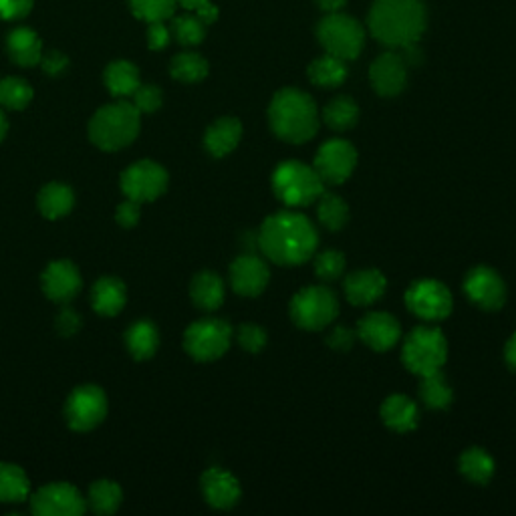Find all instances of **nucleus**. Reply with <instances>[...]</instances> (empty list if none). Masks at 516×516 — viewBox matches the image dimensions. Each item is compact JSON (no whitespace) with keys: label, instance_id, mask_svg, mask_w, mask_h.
<instances>
[{"label":"nucleus","instance_id":"nucleus-13","mask_svg":"<svg viewBox=\"0 0 516 516\" xmlns=\"http://www.w3.org/2000/svg\"><path fill=\"white\" fill-rule=\"evenodd\" d=\"M87 508V500L69 482H53L41 486L31 496V510L39 516H79Z\"/></svg>","mask_w":516,"mask_h":516},{"label":"nucleus","instance_id":"nucleus-5","mask_svg":"<svg viewBox=\"0 0 516 516\" xmlns=\"http://www.w3.org/2000/svg\"><path fill=\"white\" fill-rule=\"evenodd\" d=\"M273 190L283 204L299 208L319 200V196L325 192V184L313 166L289 160L275 170Z\"/></svg>","mask_w":516,"mask_h":516},{"label":"nucleus","instance_id":"nucleus-7","mask_svg":"<svg viewBox=\"0 0 516 516\" xmlns=\"http://www.w3.org/2000/svg\"><path fill=\"white\" fill-rule=\"evenodd\" d=\"M317 39L321 47L343 61L359 57L365 45V31L361 23L345 13H329L317 25Z\"/></svg>","mask_w":516,"mask_h":516},{"label":"nucleus","instance_id":"nucleus-6","mask_svg":"<svg viewBox=\"0 0 516 516\" xmlns=\"http://www.w3.org/2000/svg\"><path fill=\"white\" fill-rule=\"evenodd\" d=\"M404 365L416 375H428L440 371L448 359V341L438 327H416L402 349Z\"/></svg>","mask_w":516,"mask_h":516},{"label":"nucleus","instance_id":"nucleus-35","mask_svg":"<svg viewBox=\"0 0 516 516\" xmlns=\"http://www.w3.org/2000/svg\"><path fill=\"white\" fill-rule=\"evenodd\" d=\"M123 492L117 482L113 480H97L89 488L87 504L97 514H113L121 506Z\"/></svg>","mask_w":516,"mask_h":516},{"label":"nucleus","instance_id":"nucleus-4","mask_svg":"<svg viewBox=\"0 0 516 516\" xmlns=\"http://www.w3.org/2000/svg\"><path fill=\"white\" fill-rule=\"evenodd\" d=\"M140 115L134 103L123 99L103 105L89 121V140L103 152L123 150L140 134Z\"/></svg>","mask_w":516,"mask_h":516},{"label":"nucleus","instance_id":"nucleus-23","mask_svg":"<svg viewBox=\"0 0 516 516\" xmlns=\"http://www.w3.org/2000/svg\"><path fill=\"white\" fill-rule=\"evenodd\" d=\"M381 420L390 430L406 434L416 430L420 422V412H418V406L408 396L396 394L383 402Z\"/></svg>","mask_w":516,"mask_h":516},{"label":"nucleus","instance_id":"nucleus-2","mask_svg":"<svg viewBox=\"0 0 516 516\" xmlns=\"http://www.w3.org/2000/svg\"><path fill=\"white\" fill-rule=\"evenodd\" d=\"M367 25L381 45L404 49L422 39L426 31V7L422 0H375Z\"/></svg>","mask_w":516,"mask_h":516},{"label":"nucleus","instance_id":"nucleus-30","mask_svg":"<svg viewBox=\"0 0 516 516\" xmlns=\"http://www.w3.org/2000/svg\"><path fill=\"white\" fill-rule=\"evenodd\" d=\"M31 496V482L17 464L0 462V500L23 502Z\"/></svg>","mask_w":516,"mask_h":516},{"label":"nucleus","instance_id":"nucleus-25","mask_svg":"<svg viewBox=\"0 0 516 516\" xmlns=\"http://www.w3.org/2000/svg\"><path fill=\"white\" fill-rule=\"evenodd\" d=\"M91 301H93V309L99 315L113 317L125 307V301H127L125 285L115 277H103L93 285Z\"/></svg>","mask_w":516,"mask_h":516},{"label":"nucleus","instance_id":"nucleus-1","mask_svg":"<svg viewBox=\"0 0 516 516\" xmlns=\"http://www.w3.org/2000/svg\"><path fill=\"white\" fill-rule=\"evenodd\" d=\"M258 234V248L277 265L295 267L315 254L319 234L311 220L293 210L269 216Z\"/></svg>","mask_w":516,"mask_h":516},{"label":"nucleus","instance_id":"nucleus-3","mask_svg":"<svg viewBox=\"0 0 516 516\" xmlns=\"http://www.w3.org/2000/svg\"><path fill=\"white\" fill-rule=\"evenodd\" d=\"M273 132L289 144L309 142L319 129V111L313 97L301 89H281L269 105Z\"/></svg>","mask_w":516,"mask_h":516},{"label":"nucleus","instance_id":"nucleus-41","mask_svg":"<svg viewBox=\"0 0 516 516\" xmlns=\"http://www.w3.org/2000/svg\"><path fill=\"white\" fill-rule=\"evenodd\" d=\"M345 271V256L339 250H325L315 258V273L323 281H335Z\"/></svg>","mask_w":516,"mask_h":516},{"label":"nucleus","instance_id":"nucleus-12","mask_svg":"<svg viewBox=\"0 0 516 516\" xmlns=\"http://www.w3.org/2000/svg\"><path fill=\"white\" fill-rule=\"evenodd\" d=\"M406 305L416 317L424 321H442L452 313L454 299L444 283L424 279L416 281L406 291Z\"/></svg>","mask_w":516,"mask_h":516},{"label":"nucleus","instance_id":"nucleus-43","mask_svg":"<svg viewBox=\"0 0 516 516\" xmlns=\"http://www.w3.org/2000/svg\"><path fill=\"white\" fill-rule=\"evenodd\" d=\"M132 97L140 113H154L164 103V93L156 85H140Z\"/></svg>","mask_w":516,"mask_h":516},{"label":"nucleus","instance_id":"nucleus-50","mask_svg":"<svg viewBox=\"0 0 516 516\" xmlns=\"http://www.w3.org/2000/svg\"><path fill=\"white\" fill-rule=\"evenodd\" d=\"M196 15H198V19L208 27V25H212L216 19H218V9L212 5V3H206V5H202L200 9H196L194 11Z\"/></svg>","mask_w":516,"mask_h":516},{"label":"nucleus","instance_id":"nucleus-14","mask_svg":"<svg viewBox=\"0 0 516 516\" xmlns=\"http://www.w3.org/2000/svg\"><path fill=\"white\" fill-rule=\"evenodd\" d=\"M357 166V152L355 148L345 142V140H331L325 142L317 156H315V172L319 174V178L323 180V184H343L345 180L351 178L353 170Z\"/></svg>","mask_w":516,"mask_h":516},{"label":"nucleus","instance_id":"nucleus-45","mask_svg":"<svg viewBox=\"0 0 516 516\" xmlns=\"http://www.w3.org/2000/svg\"><path fill=\"white\" fill-rule=\"evenodd\" d=\"M142 218V208L140 202L127 198L123 204H119L117 212H115V220L119 226L123 228H134Z\"/></svg>","mask_w":516,"mask_h":516},{"label":"nucleus","instance_id":"nucleus-27","mask_svg":"<svg viewBox=\"0 0 516 516\" xmlns=\"http://www.w3.org/2000/svg\"><path fill=\"white\" fill-rule=\"evenodd\" d=\"M190 295L200 309L214 311L224 303V281L212 271L198 273L192 281Z\"/></svg>","mask_w":516,"mask_h":516},{"label":"nucleus","instance_id":"nucleus-24","mask_svg":"<svg viewBox=\"0 0 516 516\" xmlns=\"http://www.w3.org/2000/svg\"><path fill=\"white\" fill-rule=\"evenodd\" d=\"M7 49H9L13 63H17L21 67L39 65L41 57H43V43H41L39 35L27 27H19V29L11 31V35L7 39Z\"/></svg>","mask_w":516,"mask_h":516},{"label":"nucleus","instance_id":"nucleus-20","mask_svg":"<svg viewBox=\"0 0 516 516\" xmlns=\"http://www.w3.org/2000/svg\"><path fill=\"white\" fill-rule=\"evenodd\" d=\"M200 482H202L204 498L210 506L218 510H228L238 504L242 490L238 480L230 472L222 468H210L202 474Z\"/></svg>","mask_w":516,"mask_h":516},{"label":"nucleus","instance_id":"nucleus-16","mask_svg":"<svg viewBox=\"0 0 516 516\" xmlns=\"http://www.w3.org/2000/svg\"><path fill=\"white\" fill-rule=\"evenodd\" d=\"M369 81L377 95L396 97L406 89L408 63L396 51L379 55L369 67Z\"/></svg>","mask_w":516,"mask_h":516},{"label":"nucleus","instance_id":"nucleus-47","mask_svg":"<svg viewBox=\"0 0 516 516\" xmlns=\"http://www.w3.org/2000/svg\"><path fill=\"white\" fill-rule=\"evenodd\" d=\"M41 67H43V71L47 75L57 77V75H61L69 67V59H67V55H63L59 51H49V53H43Z\"/></svg>","mask_w":516,"mask_h":516},{"label":"nucleus","instance_id":"nucleus-8","mask_svg":"<svg viewBox=\"0 0 516 516\" xmlns=\"http://www.w3.org/2000/svg\"><path fill=\"white\" fill-rule=\"evenodd\" d=\"M339 315L337 297L325 287L301 289L291 301V319L305 331H321Z\"/></svg>","mask_w":516,"mask_h":516},{"label":"nucleus","instance_id":"nucleus-17","mask_svg":"<svg viewBox=\"0 0 516 516\" xmlns=\"http://www.w3.org/2000/svg\"><path fill=\"white\" fill-rule=\"evenodd\" d=\"M271 273L263 258L248 252L238 256L230 265V285L242 297L261 295L269 285Z\"/></svg>","mask_w":516,"mask_h":516},{"label":"nucleus","instance_id":"nucleus-32","mask_svg":"<svg viewBox=\"0 0 516 516\" xmlns=\"http://www.w3.org/2000/svg\"><path fill=\"white\" fill-rule=\"evenodd\" d=\"M345 63L347 61L325 53L323 57L315 59L307 69L311 83H315L319 87H339L347 79V65Z\"/></svg>","mask_w":516,"mask_h":516},{"label":"nucleus","instance_id":"nucleus-9","mask_svg":"<svg viewBox=\"0 0 516 516\" xmlns=\"http://www.w3.org/2000/svg\"><path fill=\"white\" fill-rule=\"evenodd\" d=\"M232 341V327L222 319H202L184 333V347L196 361H214L222 357Z\"/></svg>","mask_w":516,"mask_h":516},{"label":"nucleus","instance_id":"nucleus-53","mask_svg":"<svg viewBox=\"0 0 516 516\" xmlns=\"http://www.w3.org/2000/svg\"><path fill=\"white\" fill-rule=\"evenodd\" d=\"M206 3H210V0H178V5H182L186 11H196Z\"/></svg>","mask_w":516,"mask_h":516},{"label":"nucleus","instance_id":"nucleus-44","mask_svg":"<svg viewBox=\"0 0 516 516\" xmlns=\"http://www.w3.org/2000/svg\"><path fill=\"white\" fill-rule=\"evenodd\" d=\"M35 0H0V19L19 21L33 11Z\"/></svg>","mask_w":516,"mask_h":516},{"label":"nucleus","instance_id":"nucleus-28","mask_svg":"<svg viewBox=\"0 0 516 516\" xmlns=\"http://www.w3.org/2000/svg\"><path fill=\"white\" fill-rule=\"evenodd\" d=\"M125 343L129 353L144 361L156 355L160 347V333L152 321H138L125 333Z\"/></svg>","mask_w":516,"mask_h":516},{"label":"nucleus","instance_id":"nucleus-10","mask_svg":"<svg viewBox=\"0 0 516 516\" xmlns=\"http://www.w3.org/2000/svg\"><path fill=\"white\" fill-rule=\"evenodd\" d=\"M168 180V172L160 164L152 160H142L134 166H129L121 174V190L127 198H132L140 204L154 202L166 192Z\"/></svg>","mask_w":516,"mask_h":516},{"label":"nucleus","instance_id":"nucleus-26","mask_svg":"<svg viewBox=\"0 0 516 516\" xmlns=\"http://www.w3.org/2000/svg\"><path fill=\"white\" fill-rule=\"evenodd\" d=\"M105 85L113 97H129L142 85L140 71L129 61H113L105 69Z\"/></svg>","mask_w":516,"mask_h":516},{"label":"nucleus","instance_id":"nucleus-38","mask_svg":"<svg viewBox=\"0 0 516 516\" xmlns=\"http://www.w3.org/2000/svg\"><path fill=\"white\" fill-rule=\"evenodd\" d=\"M33 95H35L33 87L21 77L0 79V105L7 109H13V111L25 109L33 101Z\"/></svg>","mask_w":516,"mask_h":516},{"label":"nucleus","instance_id":"nucleus-39","mask_svg":"<svg viewBox=\"0 0 516 516\" xmlns=\"http://www.w3.org/2000/svg\"><path fill=\"white\" fill-rule=\"evenodd\" d=\"M178 0H129V9L146 23H158L174 17Z\"/></svg>","mask_w":516,"mask_h":516},{"label":"nucleus","instance_id":"nucleus-34","mask_svg":"<svg viewBox=\"0 0 516 516\" xmlns=\"http://www.w3.org/2000/svg\"><path fill=\"white\" fill-rule=\"evenodd\" d=\"M460 472L474 484H486L494 474V460L482 448H470L460 456Z\"/></svg>","mask_w":516,"mask_h":516},{"label":"nucleus","instance_id":"nucleus-49","mask_svg":"<svg viewBox=\"0 0 516 516\" xmlns=\"http://www.w3.org/2000/svg\"><path fill=\"white\" fill-rule=\"evenodd\" d=\"M355 343V333L347 327H335L327 337V345L335 351H349Z\"/></svg>","mask_w":516,"mask_h":516},{"label":"nucleus","instance_id":"nucleus-36","mask_svg":"<svg viewBox=\"0 0 516 516\" xmlns=\"http://www.w3.org/2000/svg\"><path fill=\"white\" fill-rule=\"evenodd\" d=\"M317 216L319 222L329 228V230H341L347 220H349V206L347 202L331 192H323L319 196V206H317Z\"/></svg>","mask_w":516,"mask_h":516},{"label":"nucleus","instance_id":"nucleus-33","mask_svg":"<svg viewBox=\"0 0 516 516\" xmlns=\"http://www.w3.org/2000/svg\"><path fill=\"white\" fill-rule=\"evenodd\" d=\"M359 119V105L347 97L339 95L333 101H329L323 109V121L335 129V132H347Z\"/></svg>","mask_w":516,"mask_h":516},{"label":"nucleus","instance_id":"nucleus-22","mask_svg":"<svg viewBox=\"0 0 516 516\" xmlns=\"http://www.w3.org/2000/svg\"><path fill=\"white\" fill-rule=\"evenodd\" d=\"M242 138V123L236 117L216 119L204 136V146L214 158L228 156Z\"/></svg>","mask_w":516,"mask_h":516},{"label":"nucleus","instance_id":"nucleus-54","mask_svg":"<svg viewBox=\"0 0 516 516\" xmlns=\"http://www.w3.org/2000/svg\"><path fill=\"white\" fill-rule=\"evenodd\" d=\"M7 134H9V119H7L5 111L0 109V142L7 138Z\"/></svg>","mask_w":516,"mask_h":516},{"label":"nucleus","instance_id":"nucleus-46","mask_svg":"<svg viewBox=\"0 0 516 516\" xmlns=\"http://www.w3.org/2000/svg\"><path fill=\"white\" fill-rule=\"evenodd\" d=\"M170 39H172V31L164 25V21L150 23V27H148V45H150L152 51L166 49Z\"/></svg>","mask_w":516,"mask_h":516},{"label":"nucleus","instance_id":"nucleus-31","mask_svg":"<svg viewBox=\"0 0 516 516\" xmlns=\"http://www.w3.org/2000/svg\"><path fill=\"white\" fill-rule=\"evenodd\" d=\"M420 398L430 410H446L450 408L454 400V392L448 383V379L442 375V371H434L428 375H422L420 383Z\"/></svg>","mask_w":516,"mask_h":516},{"label":"nucleus","instance_id":"nucleus-42","mask_svg":"<svg viewBox=\"0 0 516 516\" xmlns=\"http://www.w3.org/2000/svg\"><path fill=\"white\" fill-rule=\"evenodd\" d=\"M238 343L248 353L263 351L267 345V331L254 323H244L238 327Z\"/></svg>","mask_w":516,"mask_h":516},{"label":"nucleus","instance_id":"nucleus-51","mask_svg":"<svg viewBox=\"0 0 516 516\" xmlns=\"http://www.w3.org/2000/svg\"><path fill=\"white\" fill-rule=\"evenodd\" d=\"M317 5L323 13L329 15V13H339L347 5V0H317Z\"/></svg>","mask_w":516,"mask_h":516},{"label":"nucleus","instance_id":"nucleus-48","mask_svg":"<svg viewBox=\"0 0 516 516\" xmlns=\"http://www.w3.org/2000/svg\"><path fill=\"white\" fill-rule=\"evenodd\" d=\"M55 323H57V331L63 337H71V335H75L81 329V317L73 309H69V307L61 309V313H59Z\"/></svg>","mask_w":516,"mask_h":516},{"label":"nucleus","instance_id":"nucleus-21","mask_svg":"<svg viewBox=\"0 0 516 516\" xmlns=\"http://www.w3.org/2000/svg\"><path fill=\"white\" fill-rule=\"evenodd\" d=\"M385 289H387V281H385L383 273H379L375 269L351 273L343 283L345 297L355 307H367V305L375 303L377 299L383 297Z\"/></svg>","mask_w":516,"mask_h":516},{"label":"nucleus","instance_id":"nucleus-18","mask_svg":"<svg viewBox=\"0 0 516 516\" xmlns=\"http://www.w3.org/2000/svg\"><path fill=\"white\" fill-rule=\"evenodd\" d=\"M357 337L373 351H390L400 341L402 329L390 313H369L357 323Z\"/></svg>","mask_w":516,"mask_h":516},{"label":"nucleus","instance_id":"nucleus-15","mask_svg":"<svg viewBox=\"0 0 516 516\" xmlns=\"http://www.w3.org/2000/svg\"><path fill=\"white\" fill-rule=\"evenodd\" d=\"M464 293L484 311H498L506 301V285L502 277L488 267H476L466 275Z\"/></svg>","mask_w":516,"mask_h":516},{"label":"nucleus","instance_id":"nucleus-37","mask_svg":"<svg viewBox=\"0 0 516 516\" xmlns=\"http://www.w3.org/2000/svg\"><path fill=\"white\" fill-rule=\"evenodd\" d=\"M170 73L182 83H200L208 75V61L198 53H180L172 59Z\"/></svg>","mask_w":516,"mask_h":516},{"label":"nucleus","instance_id":"nucleus-40","mask_svg":"<svg viewBox=\"0 0 516 516\" xmlns=\"http://www.w3.org/2000/svg\"><path fill=\"white\" fill-rule=\"evenodd\" d=\"M170 31L176 37V41L184 47H196L206 37V25L198 19L196 13L194 15H182L178 19H174Z\"/></svg>","mask_w":516,"mask_h":516},{"label":"nucleus","instance_id":"nucleus-19","mask_svg":"<svg viewBox=\"0 0 516 516\" xmlns=\"http://www.w3.org/2000/svg\"><path fill=\"white\" fill-rule=\"evenodd\" d=\"M81 289V275L69 261L51 263L43 273V291L55 303L71 301Z\"/></svg>","mask_w":516,"mask_h":516},{"label":"nucleus","instance_id":"nucleus-29","mask_svg":"<svg viewBox=\"0 0 516 516\" xmlns=\"http://www.w3.org/2000/svg\"><path fill=\"white\" fill-rule=\"evenodd\" d=\"M73 204H75V194L65 184L53 182L39 192V210L49 220L67 216L73 210Z\"/></svg>","mask_w":516,"mask_h":516},{"label":"nucleus","instance_id":"nucleus-11","mask_svg":"<svg viewBox=\"0 0 516 516\" xmlns=\"http://www.w3.org/2000/svg\"><path fill=\"white\" fill-rule=\"evenodd\" d=\"M107 416V398L97 385H81L65 404V418L69 428L89 432L97 428Z\"/></svg>","mask_w":516,"mask_h":516},{"label":"nucleus","instance_id":"nucleus-52","mask_svg":"<svg viewBox=\"0 0 516 516\" xmlns=\"http://www.w3.org/2000/svg\"><path fill=\"white\" fill-rule=\"evenodd\" d=\"M504 359H506L508 367L516 371V333H514V335L508 339V343H506V349H504Z\"/></svg>","mask_w":516,"mask_h":516}]
</instances>
